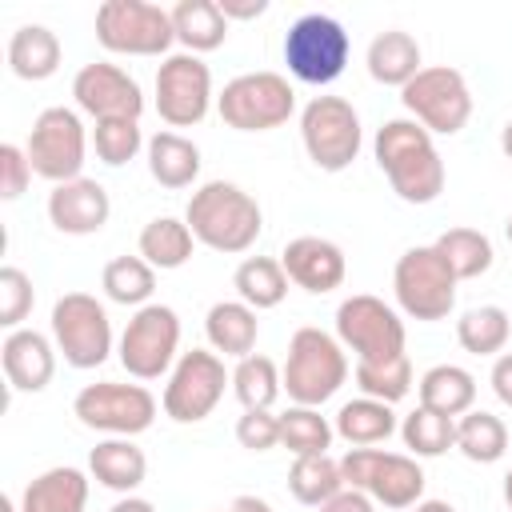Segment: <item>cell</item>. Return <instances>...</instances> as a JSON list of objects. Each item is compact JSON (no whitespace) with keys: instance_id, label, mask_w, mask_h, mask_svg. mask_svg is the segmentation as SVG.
Segmentation results:
<instances>
[{"instance_id":"6da1fadb","label":"cell","mask_w":512,"mask_h":512,"mask_svg":"<svg viewBox=\"0 0 512 512\" xmlns=\"http://www.w3.org/2000/svg\"><path fill=\"white\" fill-rule=\"evenodd\" d=\"M372 156L404 204H432L444 192V160L424 124L384 120L376 128Z\"/></svg>"},{"instance_id":"7a4b0ae2","label":"cell","mask_w":512,"mask_h":512,"mask_svg":"<svg viewBox=\"0 0 512 512\" xmlns=\"http://www.w3.org/2000/svg\"><path fill=\"white\" fill-rule=\"evenodd\" d=\"M184 220H188L196 244L224 252V256L248 252L264 232V212H260L256 196L232 180L200 184L184 208Z\"/></svg>"},{"instance_id":"3957f363","label":"cell","mask_w":512,"mask_h":512,"mask_svg":"<svg viewBox=\"0 0 512 512\" xmlns=\"http://www.w3.org/2000/svg\"><path fill=\"white\" fill-rule=\"evenodd\" d=\"M284 392L292 404L304 408H320L324 400H332L344 380H348V356L344 344L336 336H328L324 328H296L288 340V356H284Z\"/></svg>"},{"instance_id":"277c9868","label":"cell","mask_w":512,"mask_h":512,"mask_svg":"<svg viewBox=\"0 0 512 512\" xmlns=\"http://www.w3.org/2000/svg\"><path fill=\"white\" fill-rule=\"evenodd\" d=\"M340 476H344V488H356L372 496V504H384L396 512L420 504L428 484L416 456L384 452V448H348L340 456Z\"/></svg>"},{"instance_id":"5b68a950","label":"cell","mask_w":512,"mask_h":512,"mask_svg":"<svg viewBox=\"0 0 512 512\" xmlns=\"http://www.w3.org/2000/svg\"><path fill=\"white\" fill-rule=\"evenodd\" d=\"M352 56V36L328 12H304L284 32V64L300 84H332Z\"/></svg>"},{"instance_id":"8992f818","label":"cell","mask_w":512,"mask_h":512,"mask_svg":"<svg viewBox=\"0 0 512 512\" xmlns=\"http://www.w3.org/2000/svg\"><path fill=\"white\" fill-rule=\"evenodd\" d=\"M456 284L460 280L436 244L408 248L392 268V292H396L400 312L424 324L444 320L456 308Z\"/></svg>"},{"instance_id":"52a82bcc","label":"cell","mask_w":512,"mask_h":512,"mask_svg":"<svg viewBox=\"0 0 512 512\" xmlns=\"http://www.w3.org/2000/svg\"><path fill=\"white\" fill-rule=\"evenodd\" d=\"M300 140L320 172H344L364 144L360 112L344 96H312L300 112Z\"/></svg>"},{"instance_id":"ba28073f","label":"cell","mask_w":512,"mask_h":512,"mask_svg":"<svg viewBox=\"0 0 512 512\" xmlns=\"http://www.w3.org/2000/svg\"><path fill=\"white\" fill-rule=\"evenodd\" d=\"M216 112L236 132H272L292 120L296 92L280 72H244L224 84L216 96Z\"/></svg>"},{"instance_id":"9c48e42d","label":"cell","mask_w":512,"mask_h":512,"mask_svg":"<svg viewBox=\"0 0 512 512\" xmlns=\"http://www.w3.org/2000/svg\"><path fill=\"white\" fill-rule=\"evenodd\" d=\"M96 40L116 56H168L176 44L172 12L148 0H104L96 8Z\"/></svg>"},{"instance_id":"30bf717a","label":"cell","mask_w":512,"mask_h":512,"mask_svg":"<svg viewBox=\"0 0 512 512\" xmlns=\"http://www.w3.org/2000/svg\"><path fill=\"white\" fill-rule=\"evenodd\" d=\"M404 320L392 304H384L380 296L356 292L348 300H340L336 308V340L344 348L356 352L360 364H380V360H396L404 356Z\"/></svg>"},{"instance_id":"8fae6325","label":"cell","mask_w":512,"mask_h":512,"mask_svg":"<svg viewBox=\"0 0 512 512\" xmlns=\"http://www.w3.org/2000/svg\"><path fill=\"white\" fill-rule=\"evenodd\" d=\"M404 108L412 112L416 124H424L436 136H456L468 116H472V92L464 72L448 68V64H428L420 68L404 88H400Z\"/></svg>"},{"instance_id":"7c38bea8","label":"cell","mask_w":512,"mask_h":512,"mask_svg":"<svg viewBox=\"0 0 512 512\" xmlns=\"http://www.w3.org/2000/svg\"><path fill=\"white\" fill-rule=\"evenodd\" d=\"M52 340L64 364L72 368H100L112 352V320L104 304L88 292H64L52 304Z\"/></svg>"},{"instance_id":"4fadbf2b","label":"cell","mask_w":512,"mask_h":512,"mask_svg":"<svg viewBox=\"0 0 512 512\" xmlns=\"http://www.w3.org/2000/svg\"><path fill=\"white\" fill-rule=\"evenodd\" d=\"M224 384H232V372H224V356L208 348L180 352V360L168 372L164 384V416L176 424H200L212 416V408L224 400Z\"/></svg>"},{"instance_id":"5bb4252c","label":"cell","mask_w":512,"mask_h":512,"mask_svg":"<svg viewBox=\"0 0 512 512\" xmlns=\"http://www.w3.org/2000/svg\"><path fill=\"white\" fill-rule=\"evenodd\" d=\"M72 416L92 428V432H108V436H140L152 428L156 420V396L144 384H120V380H100V384H84L72 400Z\"/></svg>"},{"instance_id":"9a60e30c","label":"cell","mask_w":512,"mask_h":512,"mask_svg":"<svg viewBox=\"0 0 512 512\" xmlns=\"http://www.w3.org/2000/svg\"><path fill=\"white\" fill-rule=\"evenodd\" d=\"M180 316L168 304H144L120 332V364L136 380H156L180 360Z\"/></svg>"},{"instance_id":"2e32d148","label":"cell","mask_w":512,"mask_h":512,"mask_svg":"<svg viewBox=\"0 0 512 512\" xmlns=\"http://www.w3.org/2000/svg\"><path fill=\"white\" fill-rule=\"evenodd\" d=\"M24 152H28L36 176H44L52 184L80 180L84 152H88V136H84V124H80V112H72L64 104L44 108L32 120V132H28Z\"/></svg>"},{"instance_id":"e0dca14e","label":"cell","mask_w":512,"mask_h":512,"mask_svg":"<svg viewBox=\"0 0 512 512\" xmlns=\"http://www.w3.org/2000/svg\"><path fill=\"white\" fill-rule=\"evenodd\" d=\"M212 108V68L192 52H172L156 68V112L168 128H192Z\"/></svg>"},{"instance_id":"ac0fdd59","label":"cell","mask_w":512,"mask_h":512,"mask_svg":"<svg viewBox=\"0 0 512 512\" xmlns=\"http://www.w3.org/2000/svg\"><path fill=\"white\" fill-rule=\"evenodd\" d=\"M72 96H76V108L88 112L96 124L100 120H140V112H144V92H140L136 76H128L120 64H108V60L84 64L72 76Z\"/></svg>"},{"instance_id":"d6986e66","label":"cell","mask_w":512,"mask_h":512,"mask_svg":"<svg viewBox=\"0 0 512 512\" xmlns=\"http://www.w3.org/2000/svg\"><path fill=\"white\" fill-rule=\"evenodd\" d=\"M280 264L288 272V280L312 296H324V292H336L348 276V260L340 252V244L324 240V236H296L284 244L280 252Z\"/></svg>"},{"instance_id":"ffe728a7","label":"cell","mask_w":512,"mask_h":512,"mask_svg":"<svg viewBox=\"0 0 512 512\" xmlns=\"http://www.w3.org/2000/svg\"><path fill=\"white\" fill-rule=\"evenodd\" d=\"M108 216H112V200L100 180L80 176L68 184H52L48 192V220L64 236H92L108 224Z\"/></svg>"},{"instance_id":"44dd1931","label":"cell","mask_w":512,"mask_h":512,"mask_svg":"<svg viewBox=\"0 0 512 512\" xmlns=\"http://www.w3.org/2000/svg\"><path fill=\"white\" fill-rule=\"evenodd\" d=\"M4 380L12 392H44L56 376V348L36 328H16L0 344Z\"/></svg>"},{"instance_id":"7402d4cb","label":"cell","mask_w":512,"mask_h":512,"mask_svg":"<svg viewBox=\"0 0 512 512\" xmlns=\"http://www.w3.org/2000/svg\"><path fill=\"white\" fill-rule=\"evenodd\" d=\"M88 472H92V480L100 488L132 496L148 476V456L128 436H108L88 452Z\"/></svg>"},{"instance_id":"603a6c76","label":"cell","mask_w":512,"mask_h":512,"mask_svg":"<svg viewBox=\"0 0 512 512\" xmlns=\"http://www.w3.org/2000/svg\"><path fill=\"white\" fill-rule=\"evenodd\" d=\"M16 508L20 512H84L88 508V476L72 464L48 468L36 480H28Z\"/></svg>"},{"instance_id":"cb8c5ba5","label":"cell","mask_w":512,"mask_h":512,"mask_svg":"<svg viewBox=\"0 0 512 512\" xmlns=\"http://www.w3.org/2000/svg\"><path fill=\"white\" fill-rule=\"evenodd\" d=\"M364 64H368V76H372L376 84H384V88H404V84L424 68V56H420V44H416L412 32L388 28V32H380V36L368 44Z\"/></svg>"},{"instance_id":"d4e9b609","label":"cell","mask_w":512,"mask_h":512,"mask_svg":"<svg viewBox=\"0 0 512 512\" xmlns=\"http://www.w3.org/2000/svg\"><path fill=\"white\" fill-rule=\"evenodd\" d=\"M204 332H208L212 352L244 360L256 348L260 320H256V308H248L244 300H216L208 308V316H204Z\"/></svg>"},{"instance_id":"484cf974","label":"cell","mask_w":512,"mask_h":512,"mask_svg":"<svg viewBox=\"0 0 512 512\" xmlns=\"http://www.w3.org/2000/svg\"><path fill=\"white\" fill-rule=\"evenodd\" d=\"M60 36L48 24H20L8 40V68L20 80H48L60 68Z\"/></svg>"},{"instance_id":"4316f807","label":"cell","mask_w":512,"mask_h":512,"mask_svg":"<svg viewBox=\"0 0 512 512\" xmlns=\"http://www.w3.org/2000/svg\"><path fill=\"white\" fill-rule=\"evenodd\" d=\"M416 392H420V408H432L440 416L460 420L476 404V376L460 364H436L420 376Z\"/></svg>"},{"instance_id":"83f0119b","label":"cell","mask_w":512,"mask_h":512,"mask_svg":"<svg viewBox=\"0 0 512 512\" xmlns=\"http://www.w3.org/2000/svg\"><path fill=\"white\" fill-rule=\"evenodd\" d=\"M172 32L176 44H184V52L200 56L228 40V16L220 12L216 0H180L172 8Z\"/></svg>"},{"instance_id":"f1b7e54d","label":"cell","mask_w":512,"mask_h":512,"mask_svg":"<svg viewBox=\"0 0 512 512\" xmlns=\"http://www.w3.org/2000/svg\"><path fill=\"white\" fill-rule=\"evenodd\" d=\"M148 172L160 188H188L200 176V148L180 132L148 136Z\"/></svg>"},{"instance_id":"f546056e","label":"cell","mask_w":512,"mask_h":512,"mask_svg":"<svg viewBox=\"0 0 512 512\" xmlns=\"http://www.w3.org/2000/svg\"><path fill=\"white\" fill-rule=\"evenodd\" d=\"M332 428H336V436L348 440L352 448H372V444H384L400 424H396L392 404L372 400V396H356V400L340 404Z\"/></svg>"},{"instance_id":"4dcf8cb0","label":"cell","mask_w":512,"mask_h":512,"mask_svg":"<svg viewBox=\"0 0 512 512\" xmlns=\"http://www.w3.org/2000/svg\"><path fill=\"white\" fill-rule=\"evenodd\" d=\"M140 256L160 268V272H172V268H184L192 260V248H196V236L188 228V220H176V216H156L140 228V240H136Z\"/></svg>"},{"instance_id":"1f68e13d","label":"cell","mask_w":512,"mask_h":512,"mask_svg":"<svg viewBox=\"0 0 512 512\" xmlns=\"http://www.w3.org/2000/svg\"><path fill=\"white\" fill-rule=\"evenodd\" d=\"M232 288H236V296H240L248 308L264 312V308H276V304L288 296V272H284V264L272 260V256H248V260H240V268L232 272Z\"/></svg>"},{"instance_id":"d6a6232c","label":"cell","mask_w":512,"mask_h":512,"mask_svg":"<svg viewBox=\"0 0 512 512\" xmlns=\"http://www.w3.org/2000/svg\"><path fill=\"white\" fill-rule=\"evenodd\" d=\"M100 288L112 304L144 308V304H152V292H156V268L144 256H116L104 264Z\"/></svg>"},{"instance_id":"836d02e7","label":"cell","mask_w":512,"mask_h":512,"mask_svg":"<svg viewBox=\"0 0 512 512\" xmlns=\"http://www.w3.org/2000/svg\"><path fill=\"white\" fill-rule=\"evenodd\" d=\"M508 336H512V320H508V312L500 304L468 308L456 320V340L472 356H500L504 344H508Z\"/></svg>"},{"instance_id":"e575fe53","label":"cell","mask_w":512,"mask_h":512,"mask_svg":"<svg viewBox=\"0 0 512 512\" xmlns=\"http://www.w3.org/2000/svg\"><path fill=\"white\" fill-rule=\"evenodd\" d=\"M288 492L308 508L328 504L336 492H344L340 460H332L328 452L324 456H296L288 468Z\"/></svg>"},{"instance_id":"d590c367","label":"cell","mask_w":512,"mask_h":512,"mask_svg":"<svg viewBox=\"0 0 512 512\" xmlns=\"http://www.w3.org/2000/svg\"><path fill=\"white\" fill-rule=\"evenodd\" d=\"M456 448L472 460V464H496L508 452V428L500 416L472 408L456 420Z\"/></svg>"},{"instance_id":"8d00e7d4","label":"cell","mask_w":512,"mask_h":512,"mask_svg":"<svg viewBox=\"0 0 512 512\" xmlns=\"http://www.w3.org/2000/svg\"><path fill=\"white\" fill-rule=\"evenodd\" d=\"M436 248L440 256L452 264L456 280H476L492 268L496 252H492V240L480 232V228H448L436 236Z\"/></svg>"},{"instance_id":"74e56055","label":"cell","mask_w":512,"mask_h":512,"mask_svg":"<svg viewBox=\"0 0 512 512\" xmlns=\"http://www.w3.org/2000/svg\"><path fill=\"white\" fill-rule=\"evenodd\" d=\"M400 440L412 456H444L448 448H456V420L452 416H440L432 408H412L404 420H400Z\"/></svg>"},{"instance_id":"f35d334b","label":"cell","mask_w":512,"mask_h":512,"mask_svg":"<svg viewBox=\"0 0 512 512\" xmlns=\"http://www.w3.org/2000/svg\"><path fill=\"white\" fill-rule=\"evenodd\" d=\"M232 392H236V400L244 408H272L276 396L284 392V380H280L276 360L272 356H260V352L236 360V368H232Z\"/></svg>"},{"instance_id":"ab89813d","label":"cell","mask_w":512,"mask_h":512,"mask_svg":"<svg viewBox=\"0 0 512 512\" xmlns=\"http://www.w3.org/2000/svg\"><path fill=\"white\" fill-rule=\"evenodd\" d=\"M332 436H336V428L320 416V408L292 404V408L280 416V444H284L292 456H324V452L332 448Z\"/></svg>"},{"instance_id":"60d3db41","label":"cell","mask_w":512,"mask_h":512,"mask_svg":"<svg viewBox=\"0 0 512 512\" xmlns=\"http://www.w3.org/2000/svg\"><path fill=\"white\" fill-rule=\"evenodd\" d=\"M356 388L372 400H384V404H396L408 396L412 388V360L408 352L396 356V360H380V364H360L356 360Z\"/></svg>"},{"instance_id":"b9f144b4","label":"cell","mask_w":512,"mask_h":512,"mask_svg":"<svg viewBox=\"0 0 512 512\" xmlns=\"http://www.w3.org/2000/svg\"><path fill=\"white\" fill-rule=\"evenodd\" d=\"M92 148L108 168H120V164L136 160V152L148 144H144L140 120H100L92 128Z\"/></svg>"},{"instance_id":"7bdbcfd3","label":"cell","mask_w":512,"mask_h":512,"mask_svg":"<svg viewBox=\"0 0 512 512\" xmlns=\"http://www.w3.org/2000/svg\"><path fill=\"white\" fill-rule=\"evenodd\" d=\"M32 304H36V292H32L28 272H20L16 264H4V268H0V324H4L8 332L24 328Z\"/></svg>"},{"instance_id":"ee69618b","label":"cell","mask_w":512,"mask_h":512,"mask_svg":"<svg viewBox=\"0 0 512 512\" xmlns=\"http://www.w3.org/2000/svg\"><path fill=\"white\" fill-rule=\"evenodd\" d=\"M236 440L248 452H268L280 444V416H272V408H244V416L236 420Z\"/></svg>"},{"instance_id":"f6af8a7d","label":"cell","mask_w":512,"mask_h":512,"mask_svg":"<svg viewBox=\"0 0 512 512\" xmlns=\"http://www.w3.org/2000/svg\"><path fill=\"white\" fill-rule=\"evenodd\" d=\"M32 180V160L20 144H0V200H20Z\"/></svg>"},{"instance_id":"bcb514c9","label":"cell","mask_w":512,"mask_h":512,"mask_svg":"<svg viewBox=\"0 0 512 512\" xmlns=\"http://www.w3.org/2000/svg\"><path fill=\"white\" fill-rule=\"evenodd\" d=\"M488 384H492L496 400H500L504 408H512V352H500V356H496V364H492V376H488Z\"/></svg>"},{"instance_id":"7dc6e473","label":"cell","mask_w":512,"mask_h":512,"mask_svg":"<svg viewBox=\"0 0 512 512\" xmlns=\"http://www.w3.org/2000/svg\"><path fill=\"white\" fill-rule=\"evenodd\" d=\"M320 512H376V504H372V496H364L356 488H344L328 504H320Z\"/></svg>"},{"instance_id":"c3c4849f","label":"cell","mask_w":512,"mask_h":512,"mask_svg":"<svg viewBox=\"0 0 512 512\" xmlns=\"http://www.w3.org/2000/svg\"><path fill=\"white\" fill-rule=\"evenodd\" d=\"M228 20H256L268 12V0H216Z\"/></svg>"},{"instance_id":"681fc988","label":"cell","mask_w":512,"mask_h":512,"mask_svg":"<svg viewBox=\"0 0 512 512\" xmlns=\"http://www.w3.org/2000/svg\"><path fill=\"white\" fill-rule=\"evenodd\" d=\"M108 512H156V504H152V500H144V496H120Z\"/></svg>"},{"instance_id":"f907efd6","label":"cell","mask_w":512,"mask_h":512,"mask_svg":"<svg viewBox=\"0 0 512 512\" xmlns=\"http://www.w3.org/2000/svg\"><path fill=\"white\" fill-rule=\"evenodd\" d=\"M228 512H272V504L260 500V496H236V500L228 504Z\"/></svg>"},{"instance_id":"816d5d0a","label":"cell","mask_w":512,"mask_h":512,"mask_svg":"<svg viewBox=\"0 0 512 512\" xmlns=\"http://www.w3.org/2000/svg\"><path fill=\"white\" fill-rule=\"evenodd\" d=\"M408 512H456L448 500H420V504H412Z\"/></svg>"},{"instance_id":"f5cc1de1","label":"cell","mask_w":512,"mask_h":512,"mask_svg":"<svg viewBox=\"0 0 512 512\" xmlns=\"http://www.w3.org/2000/svg\"><path fill=\"white\" fill-rule=\"evenodd\" d=\"M500 152H504V156L512 160V120H508V124L500 128Z\"/></svg>"},{"instance_id":"db71d44e","label":"cell","mask_w":512,"mask_h":512,"mask_svg":"<svg viewBox=\"0 0 512 512\" xmlns=\"http://www.w3.org/2000/svg\"><path fill=\"white\" fill-rule=\"evenodd\" d=\"M504 504L512 508V468H508V476H504Z\"/></svg>"},{"instance_id":"11a10c76","label":"cell","mask_w":512,"mask_h":512,"mask_svg":"<svg viewBox=\"0 0 512 512\" xmlns=\"http://www.w3.org/2000/svg\"><path fill=\"white\" fill-rule=\"evenodd\" d=\"M504 236H508V244H512V216L504 220Z\"/></svg>"}]
</instances>
